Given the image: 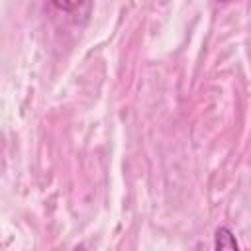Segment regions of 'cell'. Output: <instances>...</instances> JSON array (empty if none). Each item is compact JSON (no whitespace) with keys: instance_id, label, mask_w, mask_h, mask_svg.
<instances>
[{"instance_id":"cell-1","label":"cell","mask_w":251,"mask_h":251,"mask_svg":"<svg viewBox=\"0 0 251 251\" xmlns=\"http://www.w3.org/2000/svg\"><path fill=\"white\" fill-rule=\"evenodd\" d=\"M214 251H239V243L233 231L226 226H220L214 233Z\"/></svg>"},{"instance_id":"cell-2","label":"cell","mask_w":251,"mask_h":251,"mask_svg":"<svg viewBox=\"0 0 251 251\" xmlns=\"http://www.w3.org/2000/svg\"><path fill=\"white\" fill-rule=\"evenodd\" d=\"M73 251H84V247H82V245H78V247H75Z\"/></svg>"}]
</instances>
